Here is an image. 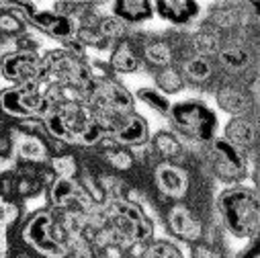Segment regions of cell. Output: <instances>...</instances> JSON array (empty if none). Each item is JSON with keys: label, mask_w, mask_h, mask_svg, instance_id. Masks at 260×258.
<instances>
[{"label": "cell", "mask_w": 260, "mask_h": 258, "mask_svg": "<svg viewBox=\"0 0 260 258\" xmlns=\"http://www.w3.org/2000/svg\"><path fill=\"white\" fill-rule=\"evenodd\" d=\"M49 140L63 146L96 148L105 140V132L86 101L47 103V111L39 119Z\"/></svg>", "instance_id": "cell-1"}, {"label": "cell", "mask_w": 260, "mask_h": 258, "mask_svg": "<svg viewBox=\"0 0 260 258\" xmlns=\"http://www.w3.org/2000/svg\"><path fill=\"white\" fill-rule=\"evenodd\" d=\"M215 211L223 230L238 240L258 238L260 228V203L256 186L234 184L219 190L215 199Z\"/></svg>", "instance_id": "cell-2"}, {"label": "cell", "mask_w": 260, "mask_h": 258, "mask_svg": "<svg viewBox=\"0 0 260 258\" xmlns=\"http://www.w3.org/2000/svg\"><path fill=\"white\" fill-rule=\"evenodd\" d=\"M23 248L39 258H68L72 256V242L61 217L47 209L31 213L21 228Z\"/></svg>", "instance_id": "cell-3"}, {"label": "cell", "mask_w": 260, "mask_h": 258, "mask_svg": "<svg viewBox=\"0 0 260 258\" xmlns=\"http://www.w3.org/2000/svg\"><path fill=\"white\" fill-rule=\"evenodd\" d=\"M168 119L174 127V134L186 144L207 146L219 136V117L217 113L199 99H184L170 105Z\"/></svg>", "instance_id": "cell-4"}, {"label": "cell", "mask_w": 260, "mask_h": 258, "mask_svg": "<svg viewBox=\"0 0 260 258\" xmlns=\"http://www.w3.org/2000/svg\"><path fill=\"white\" fill-rule=\"evenodd\" d=\"M105 225L132 244H148L154 238V221L138 199H109L101 207Z\"/></svg>", "instance_id": "cell-5"}, {"label": "cell", "mask_w": 260, "mask_h": 258, "mask_svg": "<svg viewBox=\"0 0 260 258\" xmlns=\"http://www.w3.org/2000/svg\"><path fill=\"white\" fill-rule=\"evenodd\" d=\"M205 160L211 174L225 186L246 184L250 178V154L236 148L221 136L205 146Z\"/></svg>", "instance_id": "cell-6"}, {"label": "cell", "mask_w": 260, "mask_h": 258, "mask_svg": "<svg viewBox=\"0 0 260 258\" xmlns=\"http://www.w3.org/2000/svg\"><path fill=\"white\" fill-rule=\"evenodd\" d=\"M45 111H47V99L39 82L9 86L0 90V113L11 119L33 121V119H41Z\"/></svg>", "instance_id": "cell-7"}, {"label": "cell", "mask_w": 260, "mask_h": 258, "mask_svg": "<svg viewBox=\"0 0 260 258\" xmlns=\"http://www.w3.org/2000/svg\"><path fill=\"white\" fill-rule=\"evenodd\" d=\"M17 13L25 19L29 27L35 31L63 43L76 37V19L61 15L53 9H39L37 5H27V3H17Z\"/></svg>", "instance_id": "cell-8"}, {"label": "cell", "mask_w": 260, "mask_h": 258, "mask_svg": "<svg viewBox=\"0 0 260 258\" xmlns=\"http://www.w3.org/2000/svg\"><path fill=\"white\" fill-rule=\"evenodd\" d=\"M41 78V55L39 51L9 49L0 53V80H7L11 86L33 84Z\"/></svg>", "instance_id": "cell-9"}, {"label": "cell", "mask_w": 260, "mask_h": 258, "mask_svg": "<svg viewBox=\"0 0 260 258\" xmlns=\"http://www.w3.org/2000/svg\"><path fill=\"white\" fill-rule=\"evenodd\" d=\"M152 180L158 195L170 203L186 201L192 188L190 170L176 162H156L152 170Z\"/></svg>", "instance_id": "cell-10"}, {"label": "cell", "mask_w": 260, "mask_h": 258, "mask_svg": "<svg viewBox=\"0 0 260 258\" xmlns=\"http://www.w3.org/2000/svg\"><path fill=\"white\" fill-rule=\"evenodd\" d=\"M164 225L168 228L172 238H176L178 242H184L188 246L203 240L207 234L203 217L186 201H178V203L168 205V209L164 211Z\"/></svg>", "instance_id": "cell-11"}, {"label": "cell", "mask_w": 260, "mask_h": 258, "mask_svg": "<svg viewBox=\"0 0 260 258\" xmlns=\"http://www.w3.org/2000/svg\"><path fill=\"white\" fill-rule=\"evenodd\" d=\"M9 148L17 158L19 166H47L51 158L49 142L33 129L17 127L11 132Z\"/></svg>", "instance_id": "cell-12"}, {"label": "cell", "mask_w": 260, "mask_h": 258, "mask_svg": "<svg viewBox=\"0 0 260 258\" xmlns=\"http://www.w3.org/2000/svg\"><path fill=\"white\" fill-rule=\"evenodd\" d=\"M215 61L230 76H238V74L248 72L254 66L256 55H254V49H252L248 37H242L238 33H234V35L223 33V41L215 55Z\"/></svg>", "instance_id": "cell-13"}, {"label": "cell", "mask_w": 260, "mask_h": 258, "mask_svg": "<svg viewBox=\"0 0 260 258\" xmlns=\"http://www.w3.org/2000/svg\"><path fill=\"white\" fill-rule=\"evenodd\" d=\"M105 140L125 146V148H132V150H140V148L148 146V142H150L148 119L142 117L140 113L123 115L105 132Z\"/></svg>", "instance_id": "cell-14"}, {"label": "cell", "mask_w": 260, "mask_h": 258, "mask_svg": "<svg viewBox=\"0 0 260 258\" xmlns=\"http://www.w3.org/2000/svg\"><path fill=\"white\" fill-rule=\"evenodd\" d=\"M215 105L230 117L252 115V109L256 107V92H250L248 86L234 80H225L215 88Z\"/></svg>", "instance_id": "cell-15"}, {"label": "cell", "mask_w": 260, "mask_h": 258, "mask_svg": "<svg viewBox=\"0 0 260 258\" xmlns=\"http://www.w3.org/2000/svg\"><path fill=\"white\" fill-rule=\"evenodd\" d=\"M154 5V17L174 27H186L194 23L201 15V7L192 0H158Z\"/></svg>", "instance_id": "cell-16"}, {"label": "cell", "mask_w": 260, "mask_h": 258, "mask_svg": "<svg viewBox=\"0 0 260 258\" xmlns=\"http://www.w3.org/2000/svg\"><path fill=\"white\" fill-rule=\"evenodd\" d=\"M223 140L234 144L236 148L244 152H252L258 142V125L252 115H240V117H230L228 123L223 125Z\"/></svg>", "instance_id": "cell-17"}, {"label": "cell", "mask_w": 260, "mask_h": 258, "mask_svg": "<svg viewBox=\"0 0 260 258\" xmlns=\"http://www.w3.org/2000/svg\"><path fill=\"white\" fill-rule=\"evenodd\" d=\"M107 63L113 74H136L144 68L140 47L134 43L132 37H127L113 45V49L109 51Z\"/></svg>", "instance_id": "cell-18"}, {"label": "cell", "mask_w": 260, "mask_h": 258, "mask_svg": "<svg viewBox=\"0 0 260 258\" xmlns=\"http://www.w3.org/2000/svg\"><path fill=\"white\" fill-rule=\"evenodd\" d=\"M99 158L103 160V164L117 176H125L132 170H136L138 166V156L136 150L125 148L119 144H113L109 140H103L99 146Z\"/></svg>", "instance_id": "cell-19"}, {"label": "cell", "mask_w": 260, "mask_h": 258, "mask_svg": "<svg viewBox=\"0 0 260 258\" xmlns=\"http://www.w3.org/2000/svg\"><path fill=\"white\" fill-rule=\"evenodd\" d=\"M150 150L158 158V162H176L184 164L186 160V144L170 129H160L150 138Z\"/></svg>", "instance_id": "cell-20"}, {"label": "cell", "mask_w": 260, "mask_h": 258, "mask_svg": "<svg viewBox=\"0 0 260 258\" xmlns=\"http://www.w3.org/2000/svg\"><path fill=\"white\" fill-rule=\"evenodd\" d=\"M140 53H142V61L148 63L152 70L176 63V47H174V43H170L164 37L144 39V43L140 45Z\"/></svg>", "instance_id": "cell-21"}, {"label": "cell", "mask_w": 260, "mask_h": 258, "mask_svg": "<svg viewBox=\"0 0 260 258\" xmlns=\"http://www.w3.org/2000/svg\"><path fill=\"white\" fill-rule=\"evenodd\" d=\"M178 70L184 78V82H192L197 86L209 84L215 78V63L211 57H203V55H194L188 53L180 59Z\"/></svg>", "instance_id": "cell-22"}, {"label": "cell", "mask_w": 260, "mask_h": 258, "mask_svg": "<svg viewBox=\"0 0 260 258\" xmlns=\"http://www.w3.org/2000/svg\"><path fill=\"white\" fill-rule=\"evenodd\" d=\"M111 15L127 27H136L154 19V5L148 0H119L111 5Z\"/></svg>", "instance_id": "cell-23"}, {"label": "cell", "mask_w": 260, "mask_h": 258, "mask_svg": "<svg viewBox=\"0 0 260 258\" xmlns=\"http://www.w3.org/2000/svg\"><path fill=\"white\" fill-rule=\"evenodd\" d=\"M221 41H223V33L217 31L213 25H209V23L205 21L197 31L190 35V39H188L190 53L215 59V55H217V51H219V47H221Z\"/></svg>", "instance_id": "cell-24"}, {"label": "cell", "mask_w": 260, "mask_h": 258, "mask_svg": "<svg viewBox=\"0 0 260 258\" xmlns=\"http://www.w3.org/2000/svg\"><path fill=\"white\" fill-rule=\"evenodd\" d=\"M47 170L53 178H78L82 164L76 158V154L63 150V152L51 154V158L47 162Z\"/></svg>", "instance_id": "cell-25"}, {"label": "cell", "mask_w": 260, "mask_h": 258, "mask_svg": "<svg viewBox=\"0 0 260 258\" xmlns=\"http://www.w3.org/2000/svg\"><path fill=\"white\" fill-rule=\"evenodd\" d=\"M152 76H154V88H158L166 96L178 94L186 86V82H184V78H182V74H180L176 63H172V66H166V68L154 70Z\"/></svg>", "instance_id": "cell-26"}, {"label": "cell", "mask_w": 260, "mask_h": 258, "mask_svg": "<svg viewBox=\"0 0 260 258\" xmlns=\"http://www.w3.org/2000/svg\"><path fill=\"white\" fill-rule=\"evenodd\" d=\"M134 99H136V103H142V105L150 107L154 113H158L162 117H168V111H170L172 101L166 94H162L158 88H154V86H142V88L136 90Z\"/></svg>", "instance_id": "cell-27"}, {"label": "cell", "mask_w": 260, "mask_h": 258, "mask_svg": "<svg viewBox=\"0 0 260 258\" xmlns=\"http://www.w3.org/2000/svg\"><path fill=\"white\" fill-rule=\"evenodd\" d=\"M140 258H186V256L172 240H150L142 248Z\"/></svg>", "instance_id": "cell-28"}, {"label": "cell", "mask_w": 260, "mask_h": 258, "mask_svg": "<svg viewBox=\"0 0 260 258\" xmlns=\"http://www.w3.org/2000/svg\"><path fill=\"white\" fill-rule=\"evenodd\" d=\"M21 219V205L9 195H0V230L11 232V228Z\"/></svg>", "instance_id": "cell-29"}, {"label": "cell", "mask_w": 260, "mask_h": 258, "mask_svg": "<svg viewBox=\"0 0 260 258\" xmlns=\"http://www.w3.org/2000/svg\"><path fill=\"white\" fill-rule=\"evenodd\" d=\"M188 258H225L223 250L219 244L203 238L199 242L190 244V250H188Z\"/></svg>", "instance_id": "cell-30"}, {"label": "cell", "mask_w": 260, "mask_h": 258, "mask_svg": "<svg viewBox=\"0 0 260 258\" xmlns=\"http://www.w3.org/2000/svg\"><path fill=\"white\" fill-rule=\"evenodd\" d=\"M19 170V162L13 156L11 148H0V178L9 180Z\"/></svg>", "instance_id": "cell-31"}, {"label": "cell", "mask_w": 260, "mask_h": 258, "mask_svg": "<svg viewBox=\"0 0 260 258\" xmlns=\"http://www.w3.org/2000/svg\"><path fill=\"white\" fill-rule=\"evenodd\" d=\"M238 258H260V244H258V238L250 240V246H246V248L238 254Z\"/></svg>", "instance_id": "cell-32"}, {"label": "cell", "mask_w": 260, "mask_h": 258, "mask_svg": "<svg viewBox=\"0 0 260 258\" xmlns=\"http://www.w3.org/2000/svg\"><path fill=\"white\" fill-rule=\"evenodd\" d=\"M9 258H39V256H35L33 252H29L27 248H23V250H9Z\"/></svg>", "instance_id": "cell-33"}, {"label": "cell", "mask_w": 260, "mask_h": 258, "mask_svg": "<svg viewBox=\"0 0 260 258\" xmlns=\"http://www.w3.org/2000/svg\"><path fill=\"white\" fill-rule=\"evenodd\" d=\"M76 258H94V256H90V254H86V256H76Z\"/></svg>", "instance_id": "cell-34"}, {"label": "cell", "mask_w": 260, "mask_h": 258, "mask_svg": "<svg viewBox=\"0 0 260 258\" xmlns=\"http://www.w3.org/2000/svg\"><path fill=\"white\" fill-rule=\"evenodd\" d=\"M0 258H9V252L7 254H0Z\"/></svg>", "instance_id": "cell-35"}]
</instances>
